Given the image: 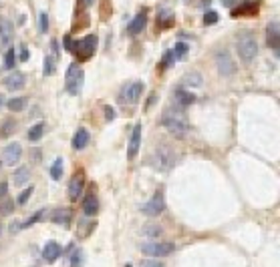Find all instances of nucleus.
I'll return each instance as SVG.
<instances>
[{"instance_id": "2eb2a0df", "label": "nucleus", "mask_w": 280, "mask_h": 267, "mask_svg": "<svg viewBox=\"0 0 280 267\" xmlns=\"http://www.w3.org/2000/svg\"><path fill=\"white\" fill-rule=\"evenodd\" d=\"M278 34H280V28H278V22H270L268 28H266V42H268V47L274 49V53L278 54Z\"/></svg>"}, {"instance_id": "72a5a7b5", "label": "nucleus", "mask_w": 280, "mask_h": 267, "mask_svg": "<svg viewBox=\"0 0 280 267\" xmlns=\"http://www.w3.org/2000/svg\"><path fill=\"white\" fill-rule=\"evenodd\" d=\"M53 73H55V58L47 56L45 58V75H53Z\"/></svg>"}, {"instance_id": "c85d7f7f", "label": "nucleus", "mask_w": 280, "mask_h": 267, "mask_svg": "<svg viewBox=\"0 0 280 267\" xmlns=\"http://www.w3.org/2000/svg\"><path fill=\"white\" fill-rule=\"evenodd\" d=\"M51 177L55 181H59L61 177H62V159L59 157V159H55V163H53V167H51Z\"/></svg>"}, {"instance_id": "6ab92c4d", "label": "nucleus", "mask_w": 280, "mask_h": 267, "mask_svg": "<svg viewBox=\"0 0 280 267\" xmlns=\"http://www.w3.org/2000/svg\"><path fill=\"white\" fill-rule=\"evenodd\" d=\"M145 22H147L145 12H139V14L131 20V25H129V28H127V30H129V34H133V36H135V34H139V32L145 28Z\"/></svg>"}, {"instance_id": "a19ab883", "label": "nucleus", "mask_w": 280, "mask_h": 267, "mask_svg": "<svg viewBox=\"0 0 280 267\" xmlns=\"http://www.w3.org/2000/svg\"><path fill=\"white\" fill-rule=\"evenodd\" d=\"M6 193H8V185L6 183H0V199L6 197Z\"/></svg>"}, {"instance_id": "7c9ffc66", "label": "nucleus", "mask_w": 280, "mask_h": 267, "mask_svg": "<svg viewBox=\"0 0 280 267\" xmlns=\"http://www.w3.org/2000/svg\"><path fill=\"white\" fill-rule=\"evenodd\" d=\"M38 30L40 32L49 30V16H47V12H40V16H38Z\"/></svg>"}, {"instance_id": "393cba45", "label": "nucleus", "mask_w": 280, "mask_h": 267, "mask_svg": "<svg viewBox=\"0 0 280 267\" xmlns=\"http://www.w3.org/2000/svg\"><path fill=\"white\" fill-rule=\"evenodd\" d=\"M258 12V2H252V0H248V2H244L238 10H234L232 14L238 16V14H256Z\"/></svg>"}, {"instance_id": "bb28decb", "label": "nucleus", "mask_w": 280, "mask_h": 267, "mask_svg": "<svg viewBox=\"0 0 280 267\" xmlns=\"http://www.w3.org/2000/svg\"><path fill=\"white\" fill-rule=\"evenodd\" d=\"M163 233V229L159 227V225H143V229H141V235L143 237H157V235H161Z\"/></svg>"}, {"instance_id": "c03bdc74", "label": "nucleus", "mask_w": 280, "mask_h": 267, "mask_svg": "<svg viewBox=\"0 0 280 267\" xmlns=\"http://www.w3.org/2000/svg\"><path fill=\"white\" fill-rule=\"evenodd\" d=\"M0 233H2V227H0Z\"/></svg>"}, {"instance_id": "a211bd4d", "label": "nucleus", "mask_w": 280, "mask_h": 267, "mask_svg": "<svg viewBox=\"0 0 280 267\" xmlns=\"http://www.w3.org/2000/svg\"><path fill=\"white\" fill-rule=\"evenodd\" d=\"M176 103L178 107H189L191 103H196V97H193V93L186 91V88H176Z\"/></svg>"}, {"instance_id": "412c9836", "label": "nucleus", "mask_w": 280, "mask_h": 267, "mask_svg": "<svg viewBox=\"0 0 280 267\" xmlns=\"http://www.w3.org/2000/svg\"><path fill=\"white\" fill-rule=\"evenodd\" d=\"M29 177H31V169H29V167H20V169H16L14 175H12V183H14L16 187H20V185H25V183L29 181Z\"/></svg>"}, {"instance_id": "f3484780", "label": "nucleus", "mask_w": 280, "mask_h": 267, "mask_svg": "<svg viewBox=\"0 0 280 267\" xmlns=\"http://www.w3.org/2000/svg\"><path fill=\"white\" fill-rule=\"evenodd\" d=\"M71 217H73L71 209H55V211H53V215H51L53 223L62 225V227H69V225H71Z\"/></svg>"}, {"instance_id": "37998d69", "label": "nucleus", "mask_w": 280, "mask_h": 267, "mask_svg": "<svg viewBox=\"0 0 280 267\" xmlns=\"http://www.w3.org/2000/svg\"><path fill=\"white\" fill-rule=\"evenodd\" d=\"M6 107V99H4V95L0 93V108H4Z\"/></svg>"}, {"instance_id": "f257e3e1", "label": "nucleus", "mask_w": 280, "mask_h": 267, "mask_svg": "<svg viewBox=\"0 0 280 267\" xmlns=\"http://www.w3.org/2000/svg\"><path fill=\"white\" fill-rule=\"evenodd\" d=\"M161 125L171 133V135H176V137H184L186 133L189 131V125H187V119L186 115L182 113V107L176 110H167V113L161 117Z\"/></svg>"}, {"instance_id": "58836bf2", "label": "nucleus", "mask_w": 280, "mask_h": 267, "mask_svg": "<svg viewBox=\"0 0 280 267\" xmlns=\"http://www.w3.org/2000/svg\"><path fill=\"white\" fill-rule=\"evenodd\" d=\"M105 119H107V121H113V119H115V110H113L111 107H105Z\"/></svg>"}, {"instance_id": "f704fd0d", "label": "nucleus", "mask_w": 280, "mask_h": 267, "mask_svg": "<svg viewBox=\"0 0 280 267\" xmlns=\"http://www.w3.org/2000/svg\"><path fill=\"white\" fill-rule=\"evenodd\" d=\"M204 22H206V25H216V22H218V14L214 12V10L206 12V14H204Z\"/></svg>"}, {"instance_id": "39448f33", "label": "nucleus", "mask_w": 280, "mask_h": 267, "mask_svg": "<svg viewBox=\"0 0 280 267\" xmlns=\"http://www.w3.org/2000/svg\"><path fill=\"white\" fill-rule=\"evenodd\" d=\"M83 79H85V73L79 69V64H71L67 69V91H69V95L75 97L81 93Z\"/></svg>"}, {"instance_id": "f8f14e48", "label": "nucleus", "mask_w": 280, "mask_h": 267, "mask_svg": "<svg viewBox=\"0 0 280 267\" xmlns=\"http://www.w3.org/2000/svg\"><path fill=\"white\" fill-rule=\"evenodd\" d=\"M83 187H85V175L77 173L71 179V183H69V199H71V201H77L79 195L83 193Z\"/></svg>"}, {"instance_id": "dca6fc26", "label": "nucleus", "mask_w": 280, "mask_h": 267, "mask_svg": "<svg viewBox=\"0 0 280 267\" xmlns=\"http://www.w3.org/2000/svg\"><path fill=\"white\" fill-rule=\"evenodd\" d=\"M87 145H89V131L85 127H79L77 133H75V137H73V149L75 151H83Z\"/></svg>"}, {"instance_id": "ea45409f", "label": "nucleus", "mask_w": 280, "mask_h": 267, "mask_svg": "<svg viewBox=\"0 0 280 267\" xmlns=\"http://www.w3.org/2000/svg\"><path fill=\"white\" fill-rule=\"evenodd\" d=\"M12 207H14V203H10V201H6V203L2 205V215H8V213L12 211Z\"/></svg>"}, {"instance_id": "a878e982", "label": "nucleus", "mask_w": 280, "mask_h": 267, "mask_svg": "<svg viewBox=\"0 0 280 267\" xmlns=\"http://www.w3.org/2000/svg\"><path fill=\"white\" fill-rule=\"evenodd\" d=\"M204 82V79H202V75L200 73H187L186 77H184V84H187V86H200Z\"/></svg>"}, {"instance_id": "5701e85b", "label": "nucleus", "mask_w": 280, "mask_h": 267, "mask_svg": "<svg viewBox=\"0 0 280 267\" xmlns=\"http://www.w3.org/2000/svg\"><path fill=\"white\" fill-rule=\"evenodd\" d=\"M29 105V99L27 97H16V99H10L6 103V107L12 110V113H20V110H25V107Z\"/></svg>"}, {"instance_id": "e433bc0d", "label": "nucleus", "mask_w": 280, "mask_h": 267, "mask_svg": "<svg viewBox=\"0 0 280 267\" xmlns=\"http://www.w3.org/2000/svg\"><path fill=\"white\" fill-rule=\"evenodd\" d=\"M14 129H16V127H14V123H12V121H4V127H2V137H8Z\"/></svg>"}, {"instance_id": "473e14b6", "label": "nucleus", "mask_w": 280, "mask_h": 267, "mask_svg": "<svg viewBox=\"0 0 280 267\" xmlns=\"http://www.w3.org/2000/svg\"><path fill=\"white\" fill-rule=\"evenodd\" d=\"M14 62H16V53H14V51H8V53H6V58H4V66H6V69H12Z\"/></svg>"}, {"instance_id": "ddd939ff", "label": "nucleus", "mask_w": 280, "mask_h": 267, "mask_svg": "<svg viewBox=\"0 0 280 267\" xmlns=\"http://www.w3.org/2000/svg\"><path fill=\"white\" fill-rule=\"evenodd\" d=\"M25 82H27L25 73H18V71L10 73V75L4 79V86L8 88V91H18V88H23V86H25Z\"/></svg>"}, {"instance_id": "4be33fe9", "label": "nucleus", "mask_w": 280, "mask_h": 267, "mask_svg": "<svg viewBox=\"0 0 280 267\" xmlns=\"http://www.w3.org/2000/svg\"><path fill=\"white\" fill-rule=\"evenodd\" d=\"M97 209H99L97 197H95V195H87V197H85V203H83V211H85V215L93 217V215L97 213Z\"/></svg>"}, {"instance_id": "1a4fd4ad", "label": "nucleus", "mask_w": 280, "mask_h": 267, "mask_svg": "<svg viewBox=\"0 0 280 267\" xmlns=\"http://www.w3.org/2000/svg\"><path fill=\"white\" fill-rule=\"evenodd\" d=\"M141 125H135L133 127V133H131V139H129V147H127V157L129 159H135L137 153H139V145H141Z\"/></svg>"}, {"instance_id": "c756f323", "label": "nucleus", "mask_w": 280, "mask_h": 267, "mask_svg": "<svg viewBox=\"0 0 280 267\" xmlns=\"http://www.w3.org/2000/svg\"><path fill=\"white\" fill-rule=\"evenodd\" d=\"M32 191H34L32 187H27V189H25L23 193H20V195H18V199H16V203H18V205H25V203L29 201V199H31V195H32Z\"/></svg>"}, {"instance_id": "7ed1b4c3", "label": "nucleus", "mask_w": 280, "mask_h": 267, "mask_svg": "<svg viewBox=\"0 0 280 267\" xmlns=\"http://www.w3.org/2000/svg\"><path fill=\"white\" fill-rule=\"evenodd\" d=\"M154 163H156V167L159 171L167 173V171L174 169V165L178 163V153L171 147H167V145H159L156 149V155H154Z\"/></svg>"}, {"instance_id": "4c0bfd02", "label": "nucleus", "mask_w": 280, "mask_h": 267, "mask_svg": "<svg viewBox=\"0 0 280 267\" xmlns=\"http://www.w3.org/2000/svg\"><path fill=\"white\" fill-rule=\"evenodd\" d=\"M139 267H165V265L159 263V261H156V259H145V261H141Z\"/></svg>"}, {"instance_id": "0eeeda50", "label": "nucleus", "mask_w": 280, "mask_h": 267, "mask_svg": "<svg viewBox=\"0 0 280 267\" xmlns=\"http://www.w3.org/2000/svg\"><path fill=\"white\" fill-rule=\"evenodd\" d=\"M165 209V199H163V191H156L154 197L143 205V213L149 217H159Z\"/></svg>"}, {"instance_id": "2f4dec72", "label": "nucleus", "mask_w": 280, "mask_h": 267, "mask_svg": "<svg viewBox=\"0 0 280 267\" xmlns=\"http://www.w3.org/2000/svg\"><path fill=\"white\" fill-rule=\"evenodd\" d=\"M83 265V251L81 249H77L75 253H73V259H71V267H81Z\"/></svg>"}, {"instance_id": "4468645a", "label": "nucleus", "mask_w": 280, "mask_h": 267, "mask_svg": "<svg viewBox=\"0 0 280 267\" xmlns=\"http://www.w3.org/2000/svg\"><path fill=\"white\" fill-rule=\"evenodd\" d=\"M61 253H62V249H61V245L57 241H49L45 245V249H42V257H45L47 263H55L61 257Z\"/></svg>"}, {"instance_id": "9b49d317", "label": "nucleus", "mask_w": 280, "mask_h": 267, "mask_svg": "<svg viewBox=\"0 0 280 267\" xmlns=\"http://www.w3.org/2000/svg\"><path fill=\"white\" fill-rule=\"evenodd\" d=\"M216 64H218V71H220L222 77H232L234 75V62H232L228 53H218L216 54Z\"/></svg>"}, {"instance_id": "f03ea898", "label": "nucleus", "mask_w": 280, "mask_h": 267, "mask_svg": "<svg viewBox=\"0 0 280 267\" xmlns=\"http://www.w3.org/2000/svg\"><path fill=\"white\" fill-rule=\"evenodd\" d=\"M236 47H238V54H240L242 62H246V64H250L258 54V42L252 32H242L238 36V44H236Z\"/></svg>"}, {"instance_id": "aec40b11", "label": "nucleus", "mask_w": 280, "mask_h": 267, "mask_svg": "<svg viewBox=\"0 0 280 267\" xmlns=\"http://www.w3.org/2000/svg\"><path fill=\"white\" fill-rule=\"evenodd\" d=\"M0 40H2L4 47L10 44V40H12V25L6 18H0Z\"/></svg>"}, {"instance_id": "6e6552de", "label": "nucleus", "mask_w": 280, "mask_h": 267, "mask_svg": "<svg viewBox=\"0 0 280 267\" xmlns=\"http://www.w3.org/2000/svg\"><path fill=\"white\" fill-rule=\"evenodd\" d=\"M141 93H143V82H139V80H137V82H131L129 86L123 88L119 101H121V103H127V105H135V103L139 101Z\"/></svg>"}, {"instance_id": "b1692460", "label": "nucleus", "mask_w": 280, "mask_h": 267, "mask_svg": "<svg viewBox=\"0 0 280 267\" xmlns=\"http://www.w3.org/2000/svg\"><path fill=\"white\" fill-rule=\"evenodd\" d=\"M42 135H45V125L42 123H36L34 127L29 129V141L31 143H38L42 139Z\"/></svg>"}, {"instance_id": "a18cd8bd", "label": "nucleus", "mask_w": 280, "mask_h": 267, "mask_svg": "<svg viewBox=\"0 0 280 267\" xmlns=\"http://www.w3.org/2000/svg\"><path fill=\"white\" fill-rule=\"evenodd\" d=\"M0 165H2V163H0Z\"/></svg>"}, {"instance_id": "423d86ee", "label": "nucleus", "mask_w": 280, "mask_h": 267, "mask_svg": "<svg viewBox=\"0 0 280 267\" xmlns=\"http://www.w3.org/2000/svg\"><path fill=\"white\" fill-rule=\"evenodd\" d=\"M141 251L149 257H167L176 251V245L174 243H145Z\"/></svg>"}, {"instance_id": "79ce46f5", "label": "nucleus", "mask_w": 280, "mask_h": 267, "mask_svg": "<svg viewBox=\"0 0 280 267\" xmlns=\"http://www.w3.org/2000/svg\"><path fill=\"white\" fill-rule=\"evenodd\" d=\"M20 60H29V51L23 47V49H20Z\"/></svg>"}, {"instance_id": "cd10ccee", "label": "nucleus", "mask_w": 280, "mask_h": 267, "mask_svg": "<svg viewBox=\"0 0 280 267\" xmlns=\"http://www.w3.org/2000/svg\"><path fill=\"white\" fill-rule=\"evenodd\" d=\"M187 51H189V49H187V44H186V42H178V44H176V49L171 51V54L176 56V60H184L186 54H187Z\"/></svg>"}, {"instance_id": "20e7f679", "label": "nucleus", "mask_w": 280, "mask_h": 267, "mask_svg": "<svg viewBox=\"0 0 280 267\" xmlns=\"http://www.w3.org/2000/svg\"><path fill=\"white\" fill-rule=\"evenodd\" d=\"M95 47H97V36H95V34H89V36H85L81 42L73 44L71 53H75V54L79 56V60H89L91 54L95 53Z\"/></svg>"}, {"instance_id": "9d476101", "label": "nucleus", "mask_w": 280, "mask_h": 267, "mask_svg": "<svg viewBox=\"0 0 280 267\" xmlns=\"http://www.w3.org/2000/svg\"><path fill=\"white\" fill-rule=\"evenodd\" d=\"M20 157H23V147H20V143H10V145H6V149H4V163H6V165L14 167V165L20 161Z\"/></svg>"}, {"instance_id": "c9c22d12", "label": "nucleus", "mask_w": 280, "mask_h": 267, "mask_svg": "<svg viewBox=\"0 0 280 267\" xmlns=\"http://www.w3.org/2000/svg\"><path fill=\"white\" fill-rule=\"evenodd\" d=\"M42 215H45V211H38V213H36V215H32V217L29 219V221H25V223L20 225V227H31V225H34V223H36V221H38V219H40Z\"/></svg>"}]
</instances>
